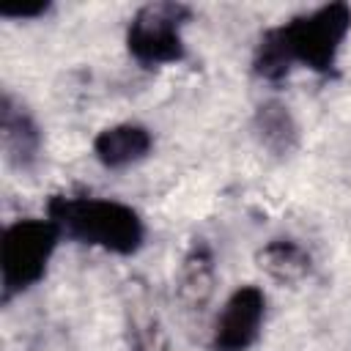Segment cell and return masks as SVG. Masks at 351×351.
I'll list each match as a JSON object with an SVG mask.
<instances>
[{
  "instance_id": "obj_2",
  "label": "cell",
  "mask_w": 351,
  "mask_h": 351,
  "mask_svg": "<svg viewBox=\"0 0 351 351\" xmlns=\"http://www.w3.org/2000/svg\"><path fill=\"white\" fill-rule=\"evenodd\" d=\"M49 219L66 239L115 255L137 252L145 239L140 214L112 197H55L49 203Z\"/></svg>"
},
{
  "instance_id": "obj_5",
  "label": "cell",
  "mask_w": 351,
  "mask_h": 351,
  "mask_svg": "<svg viewBox=\"0 0 351 351\" xmlns=\"http://www.w3.org/2000/svg\"><path fill=\"white\" fill-rule=\"evenodd\" d=\"M266 321V293L258 285L236 288L219 307L211 329L214 351H247L261 337Z\"/></svg>"
},
{
  "instance_id": "obj_1",
  "label": "cell",
  "mask_w": 351,
  "mask_h": 351,
  "mask_svg": "<svg viewBox=\"0 0 351 351\" xmlns=\"http://www.w3.org/2000/svg\"><path fill=\"white\" fill-rule=\"evenodd\" d=\"M351 30V8L343 3L321 5L280 27L263 33L255 55V71L266 80L282 77L293 66L329 71Z\"/></svg>"
},
{
  "instance_id": "obj_8",
  "label": "cell",
  "mask_w": 351,
  "mask_h": 351,
  "mask_svg": "<svg viewBox=\"0 0 351 351\" xmlns=\"http://www.w3.org/2000/svg\"><path fill=\"white\" fill-rule=\"evenodd\" d=\"M255 129L261 143L274 154H291L299 143V126L282 101H266L258 107Z\"/></svg>"
},
{
  "instance_id": "obj_7",
  "label": "cell",
  "mask_w": 351,
  "mask_h": 351,
  "mask_svg": "<svg viewBox=\"0 0 351 351\" xmlns=\"http://www.w3.org/2000/svg\"><path fill=\"white\" fill-rule=\"evenodd\" d=\"M151 145H154V137L145 126H140V123H115V126H107L96 134L93 154L104 167L121 170V167H129V165L145 159Z\"/></svg>"
},
{
  "instance_id": "obj_10",
  "label": "cell",
  "mask_w": 351,
  "mask_h": 351,
  "mask_svg": "<svg viewBox=\"0 0 351 351\" xmlns=\"http://www.w3.org/2000/svg\"><path fill=\"white\" fill-rule=\"evenodd\" d=\"M214 291V266L206 250H192L181 266V280H178V296L186 304H206Z\"/></svg>"
},
{
  "instance_id": "obj_4",
  "label": "cell",
  "mask_w": 351,
  "mask_h": 351,
  "mask_svg": "<svg viewBox=\"0 0 351 351\" xmlns=\"http://www.w3.org/2000/svg\"><path fill=\"white\" fill-rule=\"evenodd\" d=\"M189 19V8L178 3L143 5L126 30L129 55L143 66H167L184 58L181 27Z\"/></svg>"
},
{
  "instance_id": "obj_9",
  "label": "cell",
  "mask_w": 351,
  "mask_h": 351,
  "mask_svg": "<svg viewBox=\"0 0 351 351\" xmlns=\"http://www.w3.org/2000/svg\"><path fill=\"white\" fill-rule=\"evenodd\" d=\"M261 269L280 282H296L310 271V255L302 244L277 239L261 250Z\"/></svg>"
},
{
  "instance_id": "obj_6",
  "label": "cell",
  "mask_w": 351,
  "mask_h": 351,
  "mask_svg": "<svg viewBox=\"0 0 351 351\" xmlns=\"http://www.w3.org/2000/svg\"><path fill=\"white\" fill-rule=\"evenodd\" d=\"M0 140H3V154L8 165L25 170L38 159L41 148V132L33 115L11 99V93L3 96V110H0Z\"/></svg>"
},
{
  "instance_id": "obj_3",
  "label": "cell",
  "mask_w": 351,
  "mask_h": 351,
  "mask_svg": "<svg viewBox=\"0 0 351 351\" xmlns=\"http://www.w3.org/2000/svg\"><path fill=\"white\" fill-rule=\"evenodd\" d=\"M60 236V228L49 217H22L3 228L0 280L5 299L33 288L44 277Z\"/></svg>"
}]
</instances>
